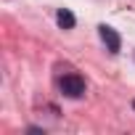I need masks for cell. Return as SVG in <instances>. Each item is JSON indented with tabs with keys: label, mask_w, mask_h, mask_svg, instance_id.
<instances>
[{
	"label": "cell",
	"mask_w": 135,
	"mask_h": 135,
	"mask_svg": "<svg viewBox=\"0 0 135 135\" xmlns=\"http://www.w3.org/2000/svg\"><path fill=\"white\" fill-rule=\"evenodd\" d=\"M61 93L66 95V98H82L85 95V80L80 77V74H64L61 77Z\"/></svg>",
	"instance_id": "obj_1"
},
{
	"label": "cell",
	"mask_w": 135,
	"mask_h": 135,
	"mask_svg": "<svg viewBox=\"0 0 135 135\" xmlns=\"http://www.w3.org/2000/svg\"><path fill=\"white\" fill-rule=\"evenodd\" d=\"M98 32H101V40L106 42V48H109L111 53H119V48H122V37L117 35V29H114V27L101 24V27H98Z\"/></svg>",
	"instance_id": "obj_2"
},
{
	"label": "cell",
	"mask_w": 135,
	"mask_h": 135,
	"mask_svg": "<svg viewBox=\"0 0 135 135\" xmlns=\"http://www.w3.org/2000/svg\"><path fill=\"white\" fill-rule=\"evenodd\" d=\"M56 21H58L61 29H72V27H74V13L66 11V8H61V11L56 13Z\"/></svg>",
	"instance_id": "obj_3"
},
{
	"label": "cell",
	"mask_w": 135,
	"mask_h": 135,
	"mask_svg": "<svg viewBox=\"0 0 135 135\" xmlns=\"http://www.w3.org/2000/svg\"><path fill=\"white\" fill-rule=\"evenodd\" d=\"M132 109H135V101H132Z\"/></svg>",
	"instance_id": "obj_4"
}]
</instances>
